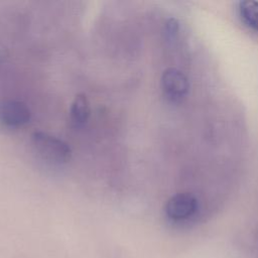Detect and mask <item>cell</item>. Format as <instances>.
<instances>
[{
	"label": "cell",
	"instance_id": "cell-4",
	"mask_svg": "<svg viewBox=\"0 0 258 258\" xmlns=\"http://www.w3.org/2000/svg\"><path fill=\"white\" fill-rule=\"evenodd\" d=\"M30 110L25 103L5 100L0 103V121L9 127H21L29 122Z\"/></svg>",
	"mask_w": 258,
	"mask_h": 258
},
{
	"label": "cell",
	"instance_id": "cell-1",
	"mask_svg": "<svg viewBox=\"0 0 258 258\" xmlns=\"http://www.w3.org/2000/svg\"><path fill=\"white\" fill-rule=\"evenodd\" d=\"M31 142L36 152L54 163H67L72 158V149L63 140L43 131H34Z\"/></svg>",
	"mask_w": 258,
	"mask_h": 258
},
{
	"label": "cell",
	"instance_id": "cell-2",
	"mask_svg": "<svg viewBox=\"0 0 258 258\" xmlns=\"http://www.w3.org/2000/svg\"><path fill=\"white\" fill-rule=\"evenodd\" d=\"M160 84L163 96L173 104L182 102L189 91L187 77L183 72L175 68H168L163 71Z\"/></svg>",
	"mask_w": 258,
	"mask_h": 258
},
{
	"label": "cell",
	"instance_id": "cell-3",
	"mask_svg": "<svg viewBox=\"0 0 258 258\" xmlns=\"http://www.w3.org/2000/svg\"><path fill=\"white\" fill-rule=\"evenodd\" d=\"M199 209L197 198L189 192H178L170 197L164 206L166 217L173 222H182L191 218Z\"/></svg>",
	"mask_w": 258,
	"mask_h": 258
},
{
	"label": "cell",
	"instance_id": "cell-7",
	"mask_svg": "<svg viewBox=\"0 0 258 258\" xmlns=\"http://www.w3.org/2000/svg\"><path fill=\"white\" fill-rule=\"evenodd\" d=\"M178 32V22L174 18H170L166 22V34L168 38L172 39Z\"/></svg>",
	"mask_w": 258,
	"mask_h": 258
},
{
	"label": "cell",
	"instance_id": "cell-5",
	"mask_svg": "<svg viewBox=\"0 0 258 258\" xmlns=\"http://www.w3.org/2000/svg\"><path fill=\"white\" fill-rule=\"evenodd\" d=\"M91 115V107L88 97L84 93H79L74 98L71 109L70 119L76 127H83L89 121Z\"/></svg>",
	"mask_w": 258,
	"mask_h": 258
},
{
	"label": "cell",
	"instance_id": "cell-6",
	"mask_svg": "<svg viewBox=\"0 0 258 258\" xmlns=\"http://www.w3.org/2000/svg\"><path fill=\"white\" fill-rule=\"evenodd\" d=\"M237 12L244 25L258 34V1L245 0L238 2Z\"/></svg>",
	"mask_w": 258,
	"mask_h": 258
}]
</instances>
